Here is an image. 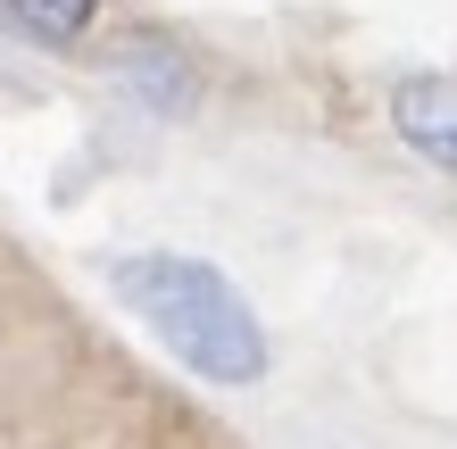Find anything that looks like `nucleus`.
Masks as SVG:
<instances>
[{
	"instance_id": "nucleus-4",
	"label": "nucleus",
	"mask_w": 457,
	"mask_h": 449,
	"mask_svg": "<svg viewBox=\"0 0 457 449\" xmlns=\"http://www.w3.org/2000/svg\"><path fill=\"white\" fill-rule=\"evenodd\" d=\"M92 17H100V0H0V25H9V34H25V42H42V50L84 42Z\"/></svg>"
},
{
	"instance_id": "nucleus-1",
	"label": "nucleus",
	"mask_w": 457,
	"mask_h": 449,
	"mask_svg": "<svg viewBox=\"0 0 457 449\" xmlns=\"http://www.w3.org/2000/svg\"><path fill=\"white\" fill-rule=\"evenodd\" d=\"M0 449H233L0 225Z\"/></svg>"
},
{
	"instance_id": "nucleus-3",
	"label": "nucleus",
	"mask_w": 457,
	"mask_h": 449,
	"mask_svg": "<svg viewBox=\"0 0 457 449\" xmlns=\"http://www.w3.org/2000/svg\"><path fill=\"white\" fill-rule=\"evenodd\" d=\"M391 125L416 158H433L441 175H457V84L449 75H408L391 92Z\"/></svg>"
},
{
	"instance_id": "nucleus-5",
	"label": "nucleus",
	"mask_w": 457,
	"mask_h": 449,
	"mask_svg": "<svg viewBox=\"0 0 457 449\" xmlns=\"http://www.w3.org/2000/svg\"><path fill=\"white\" fill-rule=\"evenodd\" d=\"M125 67H133V75L150 84V100H158V109H167V100H175V109L192 100V75H183V67H175V59H167L158 42H133V59H125Z\"/></svg>"
},
{
	"instance_id": "nucleus-2",
	"label": "nucleus",
	"mask_w": 457,
	"mask_h": 449,
	"mask_svg": "<svg viewBox=\"0 0 457 449\" xmlns=\"http://www.w3.org/2000/svg\"><path fill=\"white\" fill-rule=\"evenodd\" d=\"M109 292L142 316V325L167 341V358H183L200 383L241 391V383L266 375L258 316L208 258H192V250H125L109 267Z\"/></svg>"
}]
</instances>
